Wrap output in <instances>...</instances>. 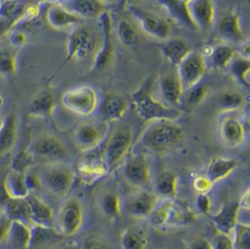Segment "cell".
I'll return each mask as SVG.
<instances>
[{
	"mask_svg": "<svg viewBox=\"0 0 250 249\" xmlns=\"http://www.w3.org/2000/svg\"><path fill=\"white\" fill-rule=\"evenodd\" d=\"M131 101L136 114L143 121H176L182 115L179 109L166 105L152 95L151 83L146 82L137 90L132 93Z\"/></svg>",
	"mask_w": 250,
	"mask_h": 249,
	"instance_id": "obj_1",
	"label": "cell"
},
{
	"mask_svg": "<svg viewBox=\"0 0 250 249\" xmlns=\"http://www.w3.org/2000/svg\"><path fill=\"white\" fill-rule=\"evenodd\" d=\"M147 128L143 143L155 152H164L175 146L183 136L182 128L173 120H159Z\"/></svg>",
	"mask_w": 250,
	"mask_h": 249,
	"instance_id": "obj_2",
	"label": "cell"
},
{
	"mask_svg": "<svg viewBox=\"0 0 250 249\" xmlns=\"http://www.w3.org/2000/svg\"><path fill=\"white\" fill-rule=\"evenodd\" d=\"M97 44L98 41L95 32L84 22L71 30L67 39L66 59L62 66L52 76V79L71 61H82L92 55L95 56Z\"/></svg>",
	"mask_w": 250,
	"mask_h": 249,
	"instance_id": "obj_3",
	"label": "cell"
},
{
	"mask_svg": "<svg viewBox=\"0 0 250 249\" xmlns=\"http://www.w3.org/2000/svg\"><path fill=\"white\" fill-rule=\"evenodd\" d=\"M127 10L142 33L160 41L168 39L170 27L165 18L142 9L135 3H128Z\"/></svg>",
	"mask_w": 250,
	"mask_h": 249,
	"instance_id": "obj_4",
	"label": "cell"
},
{
	"mask_svg": "<svg viewBox=\"0 0 250 249\" xmlns=\"http://www.w3.org/2000/svg\"><path fill=\"white\" fill-rule=\"evenodd\" d=\"M44 169L42 182L50 193L62 197L69 193L75 181V172L72 167L60 164L58 161L52 162Z\"/></svg>",
	"mask_w": 250,
	"mask_h": 249,
	"instance_id": "obj_5",
	"label": "cell"
},
{
	"mask_svg": "<svg viewBox=\"0 0 250 249\" xmlns=\"http://www.w3.org/2000/svg\"><path fill=\"white\" fill-rule=\"evenodd\" d=\"M62 104L69 112L86 117L92 115L98 105V95L90 86H79L66 90L62 97Z\"/></svg>",
	"mask_w": 250,
	"mask_h": 249,
	"instance_id": "obj_6",
	"label": "cell"
},
{
	"mask_svg": "<svg viewBox=\"0 0 250 249\" xmlns=\"http://www.w3.org/2000/svg\"><path fill=\"white\" fill-rule=\"evenodd\" d=\"M132 143L129 128H119L110 135L105 143L102 157L107 167H114L125 158Z\"/></svg>",
	"mask_w": 250,
	"mask_h": 249,
	"instance_id": "obj_7",
	"label": "cell"
},
{
	"mask_svg": "<svg viewBox=\"0 0 250 249\" xmlns=\"http://www.w3.org/2000/svg\"><path fill=\"white\" fill-rule=\"evenodd\" d=\"M101 43L96 50L93 61V70H102L108 66L112 56V20L107 10L104 11L97 19Z\"/></svg>",
	"mask_w": 250,
	"mask_h": 249,
	"instance_id": "obj_8",
	"label": "cell"
},
{
	"mask_svg": "<svg viewBox=\"0 0 250 249\" xmlns=\"http://www.w3.org/2000/svg\"><path fill=\"white\" fill-rule=\"evenodd\" d=\"M176 68L185 92L203 79L206 69L204 56L195 50H191Z\"/></svg>",
	"mask_w": 250,
	"mask_h": 249,
	"instance_id": "obj_9",
	"label": "cell"
},
{
	"mask_svg": "<svg viewBox=\"0 0 250 249\" xmlns=\"http://www.w3.org/2000/svg\"><path fill=\"white\" fill-rule=\"evenodd\" d=\"M58 222L60 231L66 238L79 232L83 223V209L79 201L71 199L63 204L60 210Z\"/></svg>",
	"mask_w": 250,
	"mask_h": 249,
	"instance_id": "obj_10",
	"label": "cell"
},
{
	"mask_svg": "<svg viewBox=\"0 0 250 249\" xmlns=\"http://www.w3.org/2000/svg\"><path fill=\"white\" fill-rule=\"evenodd\" d=\"M188 15L195 28L208 33L215 23L214 0H192L187 4Z\"/></svg>",
	"mask_w": 250,
	"mask_h": 249,
	"instance_id": "obj_11",
	"label": "cell"
},
{
	"mask_svg": "<svg viewBox=\"0 0 250 249\" xmlns=\"http://www.w3.org/2000/svg\"><path fill=\"white\" fill-rule=\"evenodd\" d=\"M45 18L48 24L57 30H72L85 21L60 3H49Z\"/></svg>",
	"mask_w": 250,
	"mask_h": 249,
	"instance_id": "obj_12",
	"label": "cell"
},
{
	"mask_svg": "<svg viewBox=\"0 0 250 249\" xmlns=\"http://www.w3.org/2000/svg\"><path fill=\"white\" fill-rule=\"evenodd\" d=\"M158 87L162 97L169 105L177 107L181 105L184 89L176 72H165L160 77Z\"/></svg>",
	"mask_w": 250,
	"mask_h": 249,
	"instance_id": "obj_13",
	"label": "cell"
},
{
	"mask_svg": "<svg viewBox=\"0 0 250 249\" xmlns=\"http://www.w3.org/2000/svg\"><path fill=\"white\" fill-rule=\"evenodd\" d=\"M102 128L92 123H83L74 132V141L78 147L83 151H90L97 147L102 141Z\"/></svg>",
	"mask_w": 250,
	"mask_h": 249,
	"instance_id": "obj_14",
	"label": "cell"
},
{
	"mask_svg": "<svg viewBox=\"0 0 250 249\" xmlns=\"http://www.w3.org/2000/svg\"><path fill=\"white\" fill-rule=\"evenodd\" d=\"M125 178L136 187H145L151 180V170L143 155L130 158L125 168Z\"/></svg>",
	"mask_w": 250,
	"mask_h": 249,
	"instance_id": "obj_15",
	"label": "cell"
},
{
	"mask_svg": "<svg viewBox=\"0 0 250 249\" xmlns=\"http://www.w3.org/2000/svg\"><path fill=\"white\" fill-rule=\"evenodd\" d=\"M33 153L40 158L50 159L53 162L62 160L66 155L62 142L54 135H45L37 140L33 145Z\"/></svg>",
	"mask_w": 250,
	"mask_h": 249,
	"instance_id": "obj_16",
	"label": "cell"
},
{
	"mask_svg": "<svg viewBox=\"0 0 250 249\" xmlns=\"http://www.w3.org/2000/svg\"><path fill=\"white\" fill-rule=\"evenodd\" d=\"M60 3L83 21L97 20L106 10L100 0H65Z\"/></svg>",
	"mask_w": 250,
	"mask_h": 249,
	"instance_id": "obj_17",
	"label": "cell"
},
{
	"mask_svg": "<svg viewBox=\"0 0 250 249\" xmlns=\"http://www.w3.org/2000/svg\"><path fill=\"white\" fill-rule=\"evenodd\" d=\"M65 238L66 236L55 229V227L33 225L31 227L29 249L48 248L50 245L62 243Z\"/></svg>",
	"mask_w": 250,
	"mask_h": 249,
	"instance_id": "obj_18",
	"label": "cell"
},
{
	"mask_svg": "<svg viewBox=\"0 0 250 249\" xmlns=\"http://www.w3.org/2000/svg\"><path fill=\"white\" fill-rule=\"evenodd\" d=\"M156 205L157 198L153 194L139 191L128 198L126 203V210L130 216L143 219L151 214Z\"/></svg>",
	"mask_w": 250,
	"mask_h": 249,
	"instance_id": "obj_19",
	"label": "cell"
},
{
	"mask_svg": "<svg viewBox=\"0 0 250 249\" xmlns=\"http://www.w3.org/2000/svg\"><path fill=\"white\" fill-rule=\"evenodd\" d=\"M26 200L29 207L33 225L54 227V212L49 204L33 192L28 194Z\"/></svg>",
	"mask_w": 250,
	"mask_h": 249,
	"instance_id": "obj_20",
	"label": "cell"
},
{
	"mask_svg": "<svg viewBox=\"0 0 250 249\" xmlns=\"http://www.w3.org/2000/svg\"><path fill=\"white\" fill-rule=\"evenodd\" d=\"M31 227L21 221L12 220L2 245L5 249H29Z\"/></svg>",
	"mask_w": 250,
	"mask_h": 249,
	"instance_id": "obj_21",
	"label": "cell"
},
{
	"mask_svg": "<svg viewBox=\"0 0 250 249\" xmlns=\"http://www.w3.org/2000/svg\"><path fill=\"white\" fill-rule=\"evenodd\" d=\"M218 31L221 39L227 43L239 44L245 40L239 17L237 14L233 12L226 15L221 18L219 22Z\"/></svg>",
	"mask_w": 250,
	"mask_h": 249,
	"instance_id": "obj_22",
	"label": "cell"
},
{
	"mask_svg": "<svg viewBox=\"0 0 250 249\" xmlns=\"http://www.w3.org/2000/svg\"><path fill=\"white\" fill-rule=\"evenodd\" d=\"M162 56L172 66L177 67L188 53L191 51L188 43L178 38H168L158 46Z\"/></svg>",
	"mask_w": 250,
	"mask_h": 249,
	"instance_id": "obj_23",
	"label": "cell"
},
{
	"mask_svg": "<svg viewBox=\"0 0 250 249\" xmlns=\"http://www.w3.org/2000/svg\"><path fill=\"white\" fill-rule=\"evenodd\" d=\"M220 135L223 143L230 146H237L245 138V128L243 123L234 117H227L221 123Z\"/></svg>",
	"mask_w": 250,
	"mask_h": 249,
	"instance_id": "obj_24",
	"label": "cell"
},
{
	"mask_svg": "<svg viewBox=\"0 0 250 249\" xmlns=\"http://www.w3.org/2000/svg\"><path fill=\"white\" fill-rule=\"evenodd\" d=\"M239 210V203H231L224 205L216 215L212 216V220L219 232L231 235L238 223Z\"/></svg>",
	"mask_w": 250,
	"mask_h": 249,
	"instance_id": "obj_25",
	"label": "cell"
},
{
	"mask_svg": "<svg viewBox=\"0 0 250 249\" xmlns=\"http://www.w3.org/2000/svg\"><path fill=\"white\" fill-rule=\"evenodd\" d=\"M78 168L81 176L85 181L90 182L103 176L107 167L102 156L88 154L79 161Z\"/></svg>",
	"mask_w": 250,
	"mask_h": 249,
	"instance_id": "obj_26",
	"label": "cell"
},
{
	"mask_svg": "<svg viewBox=\"0 0 250 249\" xmlns=\"http://www.w3.org/2000/svg\"><path fill=\"white\" fill-rule=\"evenodd\" d=\"M156 2L178 25L194 29V26L188 15V7L184 2L181 0H156Z\"/></svg>",
	"mask_w": 250,
	"mask_h": 249,
	"instance_id": "obj_27",
	"label": "cell"
},
{
	"mask_svg": "<svg viewBox=\"0 0 250 249\" xmlns=\"http://www.w3.org/2000/svg\"><path fill=\"white\" fill-rule=\"evenodd\" d=\"M18 136L17 118L9 115L0 124V155L10 152L17 143Z\"/></svg>",
	"mask_w": 250,
	"mask_h": 249,
	"instance_id": "obj_28",
	"label": "cell"
},
{
	"mask_svg": "<svg viewBox=\"0 0 250 249\" xmlns=\"http://www.w3.org/2000/svg\"><path fill=\"white\" fill-rule=\"evenodd\" d=\"M56 108V100L49 91H42L34 95L30 102L28 113L33 118H47L52 116Z\"/></svg>",
	"mask_w": 250,
	"mask_h": 249,
	"instance_id": "obj_29",
	"label": "cell"
},
{
	"mask_svg": "<svg viewBox=\"0 0 250 249\" xmlns=\"http://www.w3.org/2000/svg\"><path fill=\"white\" fill-rule=\"evenodd\" d=\"M239 162L234 158L216 157L213 158L208 167L207 176L213 183L228 177L233 172Z\"/></svg>",
	"mask_w": 250,
	"mask_h": 249,
	"instance_id": "obj_30",
	"label": "cell"
},
{
	"mask_svg": "<svg viewBox=\"0 0 250 249\" xmlns=\"http://www.w3.org/2000/svg\"><path fill=\"white\" fill-rule=\"evenodd\" d=\"M3 187L10 198H26L30 192L25 174L10 170L3 179Z\"/></svg>",
	"mask_w": 250,
	"mask_h": 249,
	"instance_id": "obj_31",
	"label": "cell"
},
{
	"mask_svg": "<svg viewBox=\"0 0 250 249\" xmlns=\"http://www.w3.org/2000/svg\"><path fill=\"white\" fill-rule=\"evenodd\" d=\"M4 213L11 220H18L33 226L30 210L26 198H10L3 208Z\"/></svg>",
	"mask_w": 250,
	"mask_h": 249,
	"instance_id": "obj_32",
	"label": "cell"
},
{
	"mask_svg": "<svg viewBox=\"0 0 250 249\" xmlns=\"http://www.w3.org/2000/svg\"><path fill=\"white\" fill-rule=\"evenodd\" d=\"M119 41L126 46H134L140 41V30L128 19H120L116 28Z\"/></svg>",
	"mask_w": 250,
	"mask_h": 249,
	"instance_id": "obj_33",
	"label": "cell"
},
{
	"mask_svg": "<svg viewBox=\"0 0 250 249\" xmlns=\"http://www.w3.org/2000/svg\"><path fill=\"white\" fill-rule=\"evenodd\" d=\"M126 112V103L119 95H108L103 102L102 112L108 121H118Z\"/></svg>",
	"mask_w": 250,
	"mask_h": 249,
	"instance_id": "obj_34",
	"label": "cell"
},
{
	"mask_svg": "<svg viewBox=\"0 0 250 249\" xmlns=\"http://www.w3.org/2000/svg\"><path fill=\"white\" fill-rule=\"evenodd\" d=\"M33 3V0H2L0 16L17 22L22 17L27 7Z\"/></svg>",
	"mask_w": 250,
	"mask_h": 249,
	"instance_id": "obj_35",
	"label": "cell"
},
{
	"mask_svg": "<svg viewBox=\"0 0 250 249\" xmlns=\"http://www.w3.org/2000/svg\"><path fill=\"white\" fill-rule=\"evenodd\" d=\"M234 49L230 43H219L212 46L210 58L213 66L216 69L226 68L234 58Z\"/></svg>",
	"mask_w": 250,
	"mask_h": 249,
	"instance_id": "obj_36",
	"label": "cell"
},
{
	"mask_svg": "<svg viewBox=\"0 0 250 249\" xmlns=\"http://www.w3.org/2000/svg\"><path fill=\"white\" fill-rule=\"evenodd\" d=\"M147 244L145 233L137 228L125 229L121 236V245L125 249H145Z\"/></svg>",
	"mask_w": 250,
	"mask_h": 249,
	"instance_id": "obj_37",
	"label": "cell"
},
{
	"mask_svg": "<svg viewBox=\"0 0 250 249\" xmlns=\"http://www.w3.org/2000/svg\"><path fill=\"white\" fill-rule=\"evenodd\" d=\"M156 190L164 197H175L177 190V177L170 171H165L158 175Z\"/></svg>",
	"mask_w": 250,
	"mask_h": 249,
	"instance_id": "obj_38",
	"label": "cell"
},
{
	"mask_svg": "<svg viewBox=\"0 0 250 249\" xmlns=\"http://www.w3.org/2000/svg\"><path fill=\"white\" fill-rule=\"evenodd\" d=\"M185 104L189 109L194 108L204 102L208 95L207 86L204 83L198 82L197 84L184 92Z\"/></svg>",
	"mask_w": 250,
	"mask_h": 249,
	"instance_id": "obj_39",
	"label": "cell"
},
{
	"mask_svg": "<svg viewBox=\"0 0 250 249\" xmlns=\"http://www.w3.org/2000/svg\"><path fill=\"white\" fill-rule=\"evenodd\" d=\"M230 72L231 74L244 85H250V60L245 59L239 56L238 58H233L230 62Z\"/></svg>",
	"mask_w": 250,
	"mask_h": 249,
	"instance_id": "obj_40",
	"label": "cell"
},
{
	"mask_svg": "<svg viewBox=\"0 0 250 249\" xmlns=\"http://www.w3.org/2000/svg\"><path fill=\"white\" fill-rule=\"evenodd\" d=\"M34 153L31 150L19 151L10 162V170L16 171L21 174H26L34 162Z\"/></svg>",
	"mask_w": 250,
	"mask_h": 249,
	"instance_id": "obj_41",
	"label": "cell"
},
{
	"mask_svg": "<svg viewBox=\"0 0 250 249\" xmlns=\"http://www.w3.org/2000/svg\"><path fill=\"white\" fill-rule=\"evenodd\" d=\"M244 95L235 91H226L218 98V105L225 111H234L244 105Z\"/></svg>",
	"mask_w": 250,
	"mask_h": 249,
	"instance_id": "obj_42",
	"label": "cell"
},
{
	"mask_svg": "<svg viewBox=\"0 0 250 249\" xmlns=\"http://www.w3.org/2000/svg\"><path fill=\"white\" fill-rule=\"evenodd\" d=\"M17 53L10 49L0 51V74L12 76L17 73Z\"/></svg>",
	"mask_w": 250,
	"mask_h": 249,
	"instance_id": "obj_43",
	"label": "cell"
},
{
	"mask_svg": "<svg viewBox=\"0 0 250 249\" xmlns=\"http://www.w3.org/2000/svg\"><path fill=\"white\" fill-rule=\"evenodd\" d=\"M101 206L102 211L108 216L118 217L121 213V204L119 196L112 192L103 195Z\"/></svg>",
	"mask_w": 250,
	"mask_h": 249,
	"instance_id": "obj_44",
	"label": "cell"
},
{
	"mask_svg": "<svg viewBox=\"0 0 250 249\" xmlns=\"http://www.w3.org/2000/svg\"><path fill=\"white\" fill-rule=\"evenodd\" d=\"M236 229V245L239 249H250V227L249 224L237 223Z\"/></svg>",
	"mask_w": 250,
	"mask_h": 249,
	"instance_id": "obj_45",
	"label": "cell"
},
{
	"mask_svg": "<svg viewBox=\"0 0 250 249\" xmlns=\"http://www.w3.org/2000/svg\"><path fill=\"white\" fill-rule=\"evenodd\" d=\"M170 206L169 205H165V206L158 207L151 212V214L149 215L151 219V222L155 227H161L166 224L168 221L169 215H170Z\"/></svg>",
	"mask_w": 250,
	"mask_h": 249,
	"instance_id": "obj_46",
	"label": "cell"
},
{
	"mask_svg": "<svg viewBox=\"0 0 250 249\" xmlns=\"http://www.w3.org/2000/svg\"><path fill=\"white\" fill-rule=\"evenodd\" d=\"M8 36L10 44L17 49H21L26 45L28 41L27 34L22 30L12 29L8 34Z\"/></svg>",
	"mask_w": 250,
	"mask_h": 249,
	"instance_id": "obj_47",
	"label": "cell"
},
{
	"mask_svg": "<svg viewBox=\"0 0 250 249\" xmlns=\"http://www.w3.org/2000/svg\"><path fill=\"white\" fill-rule=\"evenodd\" d=\"M213 249H233V240L230 235L226 233L219 232L214 242L212 243Z\"/></svg>",
	"mask_w": 250,
	"mask_h": 249,
	"instance_id": "obj_48",
	"label": "cell"
},
{
	"mask_svg": "<svg viewBox=\"0 0 250 249\" xmlns=\"http://www.w3.org/2000/svg\"><path fill=\"white\" fill-rule=\"evenodd\" d=\"M213 184L206 175H200L195 178L192 186L198 193H207L208 191L211 190Z\"/></svg>",
	"mask_w": 250,
	"mask_h": 249,
	"instance_id": "obj_49",
	"label": "cell"
},
{
	"mask_svg": "<svg viewBox=\"0 0 250 249\" xmlns=\"http://www.w3.org/2000/svg\"><path fill=\"white\" fill-rule=\"evenodd\" d=\"M11 222L12 220L7 216L6 213H4L3 209L0 213V246L3 244L6 238L7 233L9 231Z\"/></svg>",
	"mask_w": 250,
	"mask_h": 249,
	"instance_id": "obj_50",
	"label": "cell"
},
{
	"mask_svg": "<svg viewBox=\"0 0 250 249\" xmlns=\"http://www.w3.org/2000/svg\"><path fill=\"white\" fill-rule=\"evenodd\" d=\"M197 206L198 209L204 214H208L210 213L212 204L210 198L208 196L207 193H198L197 197Z\"/></svg>",
	"mask_w": 250,
	"mask_h": 249,
	"instance_id": "obj_51",
	"label": "cell"
},
{
	"mask_svg": "<svg viewBox=\"0 0 250 249\" xmlns=\"http://www.w3.org/2000/svg\"><path fill=\"white\" fill-rule=\"evenodd\" d=\"M15 23L14 21L0 16V40L13 29Z\"/></svg>",
	"mask_w": 250,
	"mask_h": 249,
	"instance_id": "obj_52",
	"label": "cell"
},
{
	"mask_svg": "<svg viewBox=\"0 0 250 249\" xmlns=\"http://www.w3.org/2000/svg\"><path fill=\"white\" fill-rule=\"evenodd\" d=\"M239 56L245 58V59H250V40H244L242 43H239Z\"/></svg>",
	"mask_w": 250,
	"mask_h": 249,
	"instance_id": "obj_53",
	"label": "cell"
},
{
	"mask_svg": "<svg viewBox=\"0 0 250 249\" xmlns=\"http://www.w3.org/2000/svg\"><path fill=\"white\" fill-rule=\"evenodd\" d=\"M191 249H213L212 243L208 242L207 240L197 239L191 243Z\"/></svg>",
	"mask_w": 250,
	"mask_h": 249,
	"instance_id": "obj_54",
	"label": "cell"
},
{
	"mask_svg": "<svg viewBox=\"0 0 250 249\" xmlns=\"http://www.w3.org/2000/svg\"><path fill=\"white\" fill-rule=\"evenodd\" d=\"M87 249H108V246H106V244L101 242L100 240L91 239L89 240L86 243Z\"/></svg>",
	"mask_w": 250,
	"mask_h": 249,
	"instance_id": "obj_55",
	"label": "cell"
},
{
	"mask_svg": "<svg viewBox=\"0 0 250 249\" xmlns=\"http://www.w3.org/2000/svg\"><path fill=\"white\" fill-rule=\"evenodd\" d=\"M9 199H10V197L8 196V194L3 188V184H2L1 187H0V206L3 208V206L5 205Z\"/></svg>",
	"mask_w": 250,
	"mask_h": 249,
	"instance_id": "obj_56",
	"label": "cell"
},
{
	"mask_svg": "<svg viewBox=\"0 0 250 249\" xmlns=\"http://www.w3.org/2000/svg\"><path fill=\"white\" fill-rule=\"evenodd\" d=\"M105 7L112 6L119 2V0H100Z\"/></svg>",
	"mask_w": 250,
	"mask_h": 249,
	"instance_id": "obj_57",
	"label": "cell"
},
{
	"mask_svg": "<svg viewBox=\"0 0 250 249\" xmlns=\"http://www.w3.org/2000/svg\"><path fill=\"white\" fill-rule=\"evenodd\" d=\"M44 2H46L48 3H62L63 1H65V0H43Z\"/></svg>",
	"mask_w": 250,
	"mask_h": 249,
	"instance_id": "obj_58",
	"label": "cell"
},
{
	"mask_svg": "<svg viewBox=\"0 0 250 249\" xmlns=\"http://www.w3.org/2000/svg\"><path fill=\"white\" fill-rule=\"evenodd\" d=\"M3 102H4V101H3V98L2 97V95H0V107H1V106L3 105Z\"/></svg>",
	"mask_w": 250,
	"mask_h": 249,
	"instance_id": "obj_59",
	"label": "cell"
},
{
	"mask_svg": "<svg viewBox=\"0 0 250 249\" xmlns=\"http://www.w3.org/2000/svg\"><path fill=\"white\" fill-rule=\"evenodd\" d=\"M182 2H184L186 4H188V3H190L191 1H192V0H181Z\"/></svg>",
	"mask_w": 250,
	"mask_h": 249,
	"instance_id": "obj_60",
	"label": "cell"
},
{
	"mask_svg": "<svg viewBox=\"0 0 250 249\" xmlns=\"http://www.w3.org/2000/svg\"><path fill=\"white\" fill-rule=\"evenodd\" d=\"M134 1H137V0H128V3H133Z\"/></svg>",
	"mask_w": 250,
	"mask_h": 249,
	"instance_id": "obj_61",
	"label": "cell"
},
{
	"mask_svg": "<svg viewBox=\"0 0 250 249\" xmlns=\"http://www.w3.org/2000/svg\"><path fill=\"white\" fill-rule=\"evenodd\" d=\"M3 211V208L2 207L0 206V213Z\"/></svg>",
	"mask_w": 250,
	"mask_h": 249,
	"instance_id": "obj_62",
	"label": "cell"
},
{
	"mask_svg": "<svg viewBox=\"0 0 250 249\" xmlns=\"http://www.w3.org/2000/svg\"><path fill=\"white\" fill-rule=\"evenodd\" d=\"M1 3H2V0H0V8H1Z\"/></svg>",
	"mask_w": 250,
	"mask_h": 249,
	"instance_id": "obj_63",
	"label": "cell"
},
{
	"mask_svg": "<svg viewBox=\"0 0 250 249\" xmlns=\"http://www.w3.org/2000/svg\"><path fill=\"white\" fill-rule=\"evenodd\" d=\"M1 121H2V119H1V118H0V124H1Z\"/></svg>",
	"mask_w": 250,
	"mask_h": 249,
	"instance_id": "obj_64",
	"label": "cell"
}]
</instances>
